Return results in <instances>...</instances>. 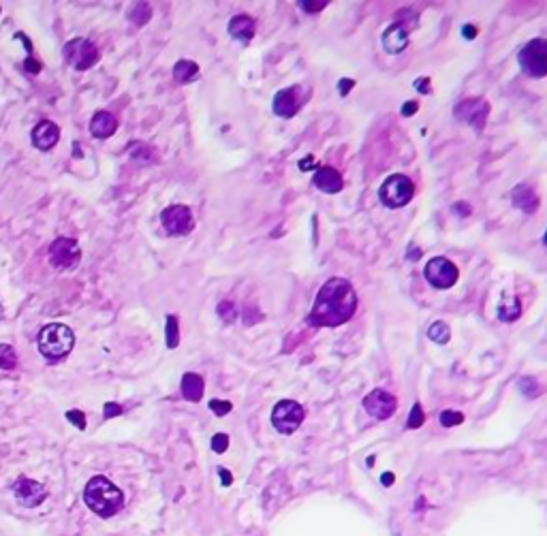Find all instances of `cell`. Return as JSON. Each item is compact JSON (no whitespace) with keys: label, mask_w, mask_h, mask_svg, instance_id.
I'll list each match as a JSON object with an SVG mask.
<instances>
[{"label":"cell","mask_w":547,"mask_h":536,"mask_svg":"<svg viewBox=\"0 0 547 536\" xmlns=\"http://www.w3.org/2000/svg\"><path fill=\"white\" fill-rule=\"evenodd\" d=\"M423 421H425L423 408H421L419 404H415V406H413V410H411V417H409V423H407V426H409L411 430H415V428L423 426Z\"/></svg>","instance_id":"4dcf8cb0"},{"label":"cell","mask_w":547,"mask_h":536,"mask_svg":"<svg viewBox=\"0 0 547 536\" xmlns=\"http://www.w3.org/2000/svg\"><path fill=\"white\" fill-rule=\"evenodd\" d=\"M133 150V158L139 160V162H152L154 160V150L146 144H137V146H131Z\"/></svg>","instance_id":"83f0119b"},{"label":"cell","mask_w":547,"mask_h":536,"mask_svg":"<svg viewBox=\"0 0 547 536\" xmlns=\"http://www.w3.org/2000/svg\"><path fill=\"white\" fill-rule=\"evenodd\" d=\"M204 389H206V383L199 374H195V372L184 374V378H182V396L188 402H199L201 396H204Z\"/></svg>","instance_id":"44dd1931"},{"label":"cell","mask_w":547,"mask_h":536,"mask_svg":"<svg viewBox=\"0 0 547 536\" xmlns=\"http://www.w3.org/2000/svg\"><path fill=\"white\" fill-rule=\"evenodd\" d=\"M417 109H419V103H417V101H407L405 105H402V116L411 118L413 114H417Z\"/></svg>","instance_id":"d590c367"},{"label":"cell","mask_w":547,"mask_h":536,"mask_svg":"<svg viewBox=\"0 0 547 536\" xmlns=\"http://www.w3.org/2000/svg\"><path fill=\"white\" fill-rule=\"evenodd\" d=\"M355 86V81L353 79H340V83H338V88H340V94L342 97H347L349 94V90Z\"/></svg>","instance_id":"74e56055"},{"label":"cell","mask_w":547,"mask_h":536,"mask_svg":"<svg viewBox=\"0 0 547 536\" xmlns=\"http://www.w3.org/2000/svg\"><path fill=\"white\" fill-rule=\"evenodd\" d=\"M312 182H314V186L319 188L321 192H327V194H336V192H340L342 186H344V180H342L338 169L327 167V165L316 167Z\"/></svg>","instance_id":"2e32d148"},{"label":"cell","mask_w":547,"mask_h":536,"mask_svg":"<svg viewBox=\"0 0 547 536\" xmlns=\"http://www.w3.org/2000/svg\"><path fill=\"white\" fill-rule=\"evenodd\" d=\"M254 31H256V26H254V19L246 13H240L236 17H231V22H229V35H231L234 39L242 41V43H248L252 37H254Z\"/></svg>","instance_id":"ffe728a7"},{"label":"cell","mask_w":547,"mask_h":536,"mask_svg":"<svg viewBox=\"0 0 547 536\" xmlns=\"http://www.w3.org/2000/svg\"><path fill=\"white\" fill-rule=\"evenodd\" d=\"M118 131V120L109 111H97L90 120V133L97 139H109L113 133Z\"/></svg>","instance_id":"d6986e66"},{"label":"cell","mask_w":547,"mask_h":536,"mask_svg":"<svg viewBox=\"0 0 547 536\" xmlns=\"http://www.w3.org/2000/svg\"><path fill=\"white\" fill-rule=\"evenodd\" d=\"M415 88H417L419 92H423V94H430V79H427V77L417 79V81H415Z\"/></svg>","instance_id":"f35d334b"},{"label":"cell","mask_w":547,"mask_h":536,"mask_svg":"<svg viewBox=\"0 0 547 536\" xmlns=\"http://www.w3.org/2000/svg\"><path fill=\"white\" fill-rule=\"evenodd\" d=\"M75 346V333L65 323H49L39 331V351L45 359L58 361Z\"/></svg>","instance_id":"3957f363"},{"label":"cell","mask_w":547,"mask_h":536,"mask_svg":"<svg viewBox=\"0 0 547 536\" xmlns=\"http://www.w3.org/2000/svg\"><path fill=\"white\" fill-rule=\"evenodd\" d=\"M357 310V293L344 278H329L319 289L308 315L314 327H340L353 319Z\"/></svg>","instance_id":"6da1fadb"},{"label":"cell","mask_w":547,"mask_h":536,"mask_svg":"<svg viewBox=\"0 0 547 536\" xmlns=\"http://www.w3.org/2000/svg\"><path fill=\"white\" fill-rule=\"evenodd\" d=\"M227 446H229V436L227 434H216L212 438V449L216 451V453H224Z\"/></svg>","instance_id":"d6a6232c"},{"label":"cell","mask_w":547,"mask_h":536,"mask_svg":"<svg viewBox=\"0 0 547 536\" xmlns=\"http://www.w3.org/2000/svg\"><path fill=\"white\" fill-rule=\"evenodd\" d=\"M300 86H291V88H284L280 92H276L274 97V114L280 116V118H293L302 103H300Z\"/></svg>","instance_id":"9a60e30c"},{"label":"cell","mask_w":547,"mask_h":536,"mask_svg":"<svg viewBox=\"0 0 547 536\" xmlns=\"http://www.w3.org/2000/svg\"><path fill=\"white\" fill-rule=\"evenodd\" d=\"M455 118L462 120L471 126H475L477 131H483L485 126V120H487V114H489V103L475 97V99H464L462 103H457L455 107Z\"/></svg>","instance_id":"8fae6325"},{"label":"cell","mask_w":547,"mask_h":536,"mask_svg":"<svg viewBox=\"0 0 547 536\" xmlns=\"http://www.w3.org/2000/svg\"><path fill=\"white\" fill-rule=\"evenodd\" d=\"M423 276L434 289H451L457 282V278H459V271L449 259L436 257V259L427 261V265L423 269Z\"/></svg>","instance_id":"9c48e42d"},{"label":"cell","mask_w":547,"mask_h":536,"mask_svg":"<svg viewBox=\"0 0 547 536\" xmlns=\"http://www.w3.org/2000/svg\"><path fill=\"white\" fill-rule=\"evenodd\" d=\"M63 53H65L67 65L73 67L75 71H88L90 67H95L99 62V49L88 39H73V41H69L65 45Z\"/></svg>","instance_id":"8992f818"},{"label":"cell","mask_w":547,"mask_h":536,"mask_svg":"<svg viewBox=\"0 0 547 536\" xmlns=\"http://www.w3.org/2000/svg\"><path fill=\"white\" fill-rule=\"evenodd\" d=\"M300 169L302 171H308V169H314L316 171V165H314V156H306L302 162H300Z\"/></svg>","instance_id":"ab89813d"},{"label":"cell","mask_w":547,"mask_h":536,"mask_svg":"<svg viewBox=\"0 0 547 536\" xmlns=\"http://www.w3.org/2000/svg\"><path fill=\"white\" fill-rule=\"evenodd\" d=\"M453 212H455L457 216H468V214L473 212V208H471L468 203H464V201H457V203H453Z\"/></svg>","instance_id":"8d00e7d4"},{"label":"cell","mask_w":547,"mask_h":536,"mask_svg":"<svg viewBox=\"0 0 547 536\" xmlns=\"http://www.w3.org/2000/svg\"><path fill=\"white\" fill-rule=\"evenodd\" d=\"M210 408L218 414V417H224L227 412H231V402H224V400H212L210 402Z\"/></svg>","instance_id":"1f68e13d"},{"label":"cell","mask_w":547,"mask_h":536,"mask_svg":"<svg viewBox=\"0 0 547 536\" xmlns=\"http://www.w3.org/2000/svg\"><path fill=\"white\" fill-rule=\"evenodd\" d=\"M17 353L11 344H0V370H15Z\"/></svg>","instance_id":"d4e9b609"},{"label":"cell","mask_w":547,"mask_h":536,"mask_svg":"<svg viewBox=\"0 0 547 536\" xmlns=\"http://www.w3.org/2000/svg\"><path fill=\"white\" fill-rule=\"evenodd\" d=\"M180 342V331H178V319L174 315L167 317V346L176 349Z\"/></svg>","instance_id":"4316f807"},{"label":"cell","mask_w":547,"mask_h":536,"mask_svg":"<svg viewBox=\"0 0 547 536\" xmlns=\"http://www.w3.org/2000/svg\"><path fill=\"white\" fill-rule=\"evenodd\" d=\"M129 17L133 19V24L143 26L150 17H152V7L148 3H137V7H133V11L129 13Z\"/></svg>","instance_id":"484cf974"},{"label":"cell","mask_w":547,"mask_h":536,"mask_svg":"<svg viewBox=\"0 0 547 536\" xmlns=\"http://www.w3.org/2000/svg\"><path fill=\"white\" fill-rule=\"evenodd\" d=\"M67 419H69L71 423H75L79 430H85V417H83V412H79V410H69V412H67Z\"/></svg>","instance_id":"836d02e7"},{"label":"cell","mask_w":547,"mask_h":536,"mask_svg":"<svg viewBox=\"0 0 547 536\" xmlns=\"http://www.w3.org/2000/svg\"><path fill=\"white\" fill-rule=\"evenodd\" d=\"M462 421H464V414L457 412V410H443V412H441V426H445V428L459 426Z\"/></svg>","instance_id":"f1b7e54d"},{"label":"cell","mask_w":547,"mask_h":536,"mask_svg":"<svg viewBox=\"0 0 547 536\" xmlns=\"http://www.w3.org/2000/svg\"><path fill=\"white\" fill-rule=\"evenodd\" d=\"M413 196H415V184L405 174L389 176L379 188V199L389 210H400V208L409 206Z\"/></svg>","instance_id":"277c9868"},{"label":"cell","mask_w":547,"mask_h":536,"mask_svg":"<svg viewBox=\"0 0 547 536\" xmlns=\"http://www.w3.org/2000/svg\"><path fill=\"white\" fill-rule=\"evenodd\" d=\"M218 317L224 321V323H231L236 319V305L231 301H220L218 303Z\"/></svg>","instance_id":"f546056e"},{"label":"cell","mask_w":547,"mask_h":536,"mask_svg":"<svg viewBox=\"0 0 547 536\" xmlns=\"http://www.w3.org/2000/svg\"><path fill=\"white\" fill-rule=\"evenodd\" d=\"M105 410H107V417H113V414H118V412H120V406H116V404H107Z\"/></svg>","instance_id":"7bdbcfd3"},{"label":"cell","mask_w":547,"mask_h":536,"mask_svg":"<svg viewBox=\"0 0 547 536\" xmlns=\"http://www.w3.org/2000/svg\"><path fill=\"white\" fill-rule=\"evenodd\" d=\"M81 250L79 244L71 237H56L49 246V261L58 269H73L79 265Z\"/></svg>","instance_id":"ba28073f"},{"label":"cell","mask_w":547,"mask_h":536,"mask_svg":"<svg viewBox=\"0 0 547 536\" xmlns=\"http://www.w3.org/2000/svg\"><path fill=\"white\" fill-rule=\"evenodd\" d=\"M543 244H547V233L543 235Z\"/></svg>","instance_id":"f6af8a7d"},{"label":"cell","mask_w":547,"mask_h":536,"mask_svg":"<svg viewBox=\"0 0 547 536\" xmlns=\"http://www.w3.org/2000/svg\"><path fill=\"white\" fill-rule=\"evenodd\" d=\"M520 315H522V303H520V299H517V297H511L509 303L505 301V303L500 305L498 319H500V321H515Z\"/></svg>","instance_id":"cb8c5ba5"},{"label":"cell","mask_w":547,"mask_h":536,"mask_svg":"<svg viewBox=\"0 0 547 536\" xmlns=\"http://www.w3.org/2000/svg\"><path fill=\"white\" fill-rule=\"evenodd\" d=\"M395 408H398L395 398L391 396V393H387L385 389H374L364 398V410L370 417L379 419V421H385V419L393 417Z\"/></svg>","instance_id":"7c38bea8"},{"label":"cell","mask_w":547,"mask_h":536,"mask_svg":"<svg viewBox=\"0 0 547 536\" xmlns=\"http://www.w3.org/2000/svg\"><path fill=\"white\" fill-rule=\"evenodd\" d=\"M161 222L169 235H186L193 231L195 220L188 206H169L161 214Z\"/></svg>","instance_id":"30bf717a"},{"label":"cell","mask_w":547,"mask_h":536,"mask_svg":"<svg viewBox=\"0 0 547 536\" xmlns=\"http://www.w3.org/2000/svg\"><path fill=\"white\" fill-rule=\"evenodd\" d=\"M83 500L90 506V511H95L99 517L116 515L124 504L122 492L105 476H92L90 481L85 483Z\"/></svg>","instance_id":"7a4b0ae2"},{"label":"cell","mask_w":547,"mask_h":536,"mask_svg":"<svg viewBox=\"0 0 547 536\" xmlns=\"http://www.w3.org/2000/svg\"><path fill=\"white\" fill-rule=\"evenodd\" d=\"M300 7L306 13H319V11H323L327 7V3H325V0H323V3H310V0H308V3H300Z\"/></svg>","instance_id":"e575fe53"},{"label":"cell","mask_w":547,"mask_h":536,"mask_svg":"<svg viewBox=\"0 0 547 536\" xmlns=\"http://www.w3.org/2000/svg\"><path fill=\"white\" fill-rule=\"evenodd\" d=\"M427 337L432 342H436V344H447L449 342V337H451V329L447 323L443 321H436V323H432L430 329H427Z\"/></svg>","instance_id":"603a6c76"},{"label":"cell","mask_w":547,"mask_h":536,"mask_svg":"<svg viewBox=\"0 0 547 536\" xmlns=\"http://www.w3.org/2000/svg\"><path fill=\"white\" fill-rule=\"evenodd\" d=\"M218 474H220V478H222V483H224V485H231V481H234L231 472L224 470V468H220V470H218Z\"/></svg>","instance_id":"60d3db41"},{"label":"cell","mask_w":547,"mask_h":536,"mask_svg":"<svg viewBox=\"0 0 547 536\" xmlns=\"http://www.w3.org/2000/svg\"><path fill=\"white\" fill-rule=\"evenodd\" d=\"M197 75H199V67L193 60H180L174 67V79L178 83H188V81L197 79Z\"/></svg>","instance_id":"7402d4cb"},{"label":"cell","mask_w":547,"mask_h":536,"mask_svg":"<svg viewBox=\"0 0 547 536\" xmlns=\"http://www.w3.org/2000/svg\"><path fill=\"white\" fill-rule=\"evenodd\" d=\"M13 494L17 498V502L26 509H35L39 506L45 498H47V492L41 483L33 481V478H26V476H19L15 485H13Z\"/></svg>","instance_id":"4fadbf2b"},{"label":"cell","mask_w":547,"mask_h":536,"mask_svg":"<svg viewBox=\"0 0 547 536\" xmlns=\"http://www.w3.org/2000/svg\"><path fill=\"white\" fill-rule=\"evenodd\" d=\"M381 481H383V485H391V483H393V474H391V472L383 474V476H381Z\"/></svg>","instance_id":"ee69618b"},{"label":"cell","mask_w":547,"mask_h":536,"mask_svg":"<svg viewBox=\"0 0 547 536\" xmlns=\"http://www.w3.org/2000/svg\"><path fill=\"white\" fill-rule=\"evenodd\" d=\"M511 201L517 210H522L526 214H534L541 206L539 201V194L528 186V184H520V186H515L513 192H511Z\"/></svg>","instance_id":"ac0fdd59"},{"label":"cell","mask_w":547,"mask_h":536,"mask_svg":"<svg viewBox=\"0 0 547 536\" xmlns=\"http://www.w3.org/2000/svg\"><path fill=\"white\" fill-rule=\"evenodd\" d=\"M31 139H33V146L41 152H47L51 150L56 144H58V139H60V128L56 122L51 120H41L33 133H31Z\"/></svg>","instance_id":"5bb4252c"},{"label":"cell","mask_w":547,"mask_h":536,"mask_svg":"<svg viewBox=\"0 0 547 536\" xmlns=\"http://www.w3.org/2000/svg\"><path fill=\"white\" fill-rule=\"evenodd\" d=\"M409 47V31L407 26H402L400 22L391 24L387 31L383 33V49L391 56L402 53Z\"/></svg>","instance_id":"e0dca14e"},{"label":"cell","mask_w":547,"mask_h":536,"mask_svg":"<svg viewBox=\"0 0 547 536\" xmlns=\"http://www.w3.org/2000/svg\"><path fill=\"white\" fill-rule=\"evenodd\" d=\"M306 417V410L295 400H282L272 410V426L280 434H293Z\"/></svg>","instance_id":"52a82bcc"},{"label":"cell","mask_w":547,"mask_h":536,"mask_svg":"<svg viewBox=\"0 0 547 536\" xmlns=\"http://www.w3.org/2000/svg\"><path fill=\"white\" fill-rule=\"evenodd\" d=\"M517 62L528 77H547V39L528 41L517 53Z\"/></svg>","instance_id":"5b68a950"},{"label":"cell","mask_w":547,"mask_h":536,"mask_svg":"<svg viewBox=\"0 0 547 536\" xmlns=\"http://www.w3.org/2000/svg\"><path fill=\"white\" fill-rule=\"evenodd\" d=\"M462 33H464V37H466V39H475V37H477V28L466 24V26L462 28Z\"/></svg>","instance_id":"b9f144b4"}]
</instances>
